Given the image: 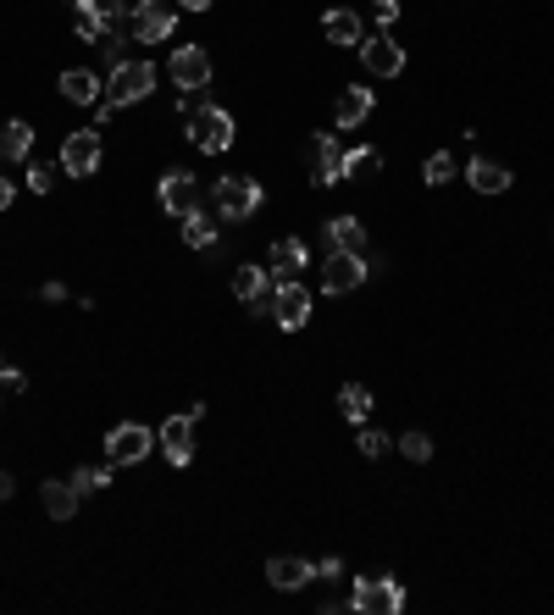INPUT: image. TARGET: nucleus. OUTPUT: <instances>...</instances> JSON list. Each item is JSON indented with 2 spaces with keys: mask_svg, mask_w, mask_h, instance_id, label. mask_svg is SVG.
I'll use <instances>...</instances> for the list:
<instances>
[{
  "mask_svg": "<svg viewBox=\"0 0 554 615\" xmlns=\"http://www.w3.org/2000/svg\"><path fill=\"white\" fill-rule=\"evenodd\" d=\"M466 178H471V189H477V194H505V189H510V172L499 167V161H488V156L471 161Z\"/></svg>",
  "mask_w": 554,
  "mask_h": 615,
  "instance_id": "22",
  "label": "nucleus"
},
{
  "mask_svg": "<svg viewBox=\"0 0 554 615\" xmlns=\"http://www.w3.org/2000/svg\"><path fill=\"white\" fill-rule=\"evenodd\" d=\"M422 178L433 183V189H438V183H449V178H455V156H449V150H438V156H427Z\"/></svg>",
  "mask_w": 554,
  "mask_h": 615,
  "instance_id": "30",
  "label": "nucleus"
},
{
  "mask_svg": "<svg viewBox=\"0 0 554 615\" xmlns=\"http://www.w3.org/2000/svg\"><path fill=\"white\" fill-rule=\"evenodd\" d=\"M95 167H100V128L67 133V145H61V172H67V178H89Z\"/></svg>",
  "mask_w": 554,
  "mask_h": 615,
  "instance_id": "8",
  "label": "nucleus"
},
{
  "mask_svg": "<svg viewBox=\"0 0 554 615\" xmlns=\"http://www.w3.org/2000/svg\"><path fill=\"white\" fill-rule=\"evenodd\" d=\"M272 316H277V327H283V333H300V327L311 322V289H300V283H277Z\"/></svg>",
  "mask_w": 554,
  "mask_h": 615,
  "instance_id": "9",
  "label": "nucleus"
},
{
  "mask_svg": "<svg viewBox=\"0 0 554 615\" xmlns=\"http://www.w3.org/2000/svg\"><path fill=\"white\" fill-rule=\"evenodd\" d=\"M211 205H217L222 222H244V217L261 211V183H255V178H217Z\"/></svg>",
  "mask_w": 554,
  "mask_h": 615,
  "instance_id": "2",
  "label": "nucleus"
},
{
  "mask_svg": "<svg viewBox=\"0 0 554 615\" xmlns=\"http://www.w3.org/2000/svg\"><path fill=\"white\" fill-rule=\"evenodd\" d=\"M355 444H361V455H366V460H377L388 444H394V438H388V433H377V427H366V422H361V438H355Z\"/></svg>",
  "mask_w": 554,
  "mask_h": 615,
  "instance_id": "31",
  "label": "nucleus"
},
{
  "mask_svg": "<svg viewBox=\"0 0 554 615\" xmlns=\"http://www.w3.org/2000/svg\"><path fill=\"white\" fill-rule=\"evenodd\" d=\"M12 488H17V483H12V471H0V499H12Z\"/></svg>",
  "mask_w": 554,
  "mask_h": 615,
  "instance_id": "37",
  "label": "nucleus"
},
{
  "mask_svg": "<svg viewBox=\"0 0 554 615\" xmlns=\"http://www.w3.org/2000/svg\"><path fill=\"white\" fill-rule=\"evenodd\" d=\"M28 150H34V128H28V122H6V128H0V156L23 161Z\"/></svg>",
  "mask_w": 554,
  "mask_h": 615,
  "instance_id": "25",
  "label": "nucleus"
},
{
  "mask_svg": "<svg viewBox=\"0 0 554 615\" xmlns=\"http://www.w3.org/2000/svg\"><path fill=\"white\" fill-rule=\"evenodd\" d=\"M6 205H12V183L0 178V211H6Z\"/></svg>",
  "mask_w": 554,
  "mask_h": 615,
  "instance_id": "39",
  "label": "nucleus"
},
{
  "mask_svg": "<svg viewBox=\"0 0 554 615\" xmlns=\"http://www.w3.org/2000/svg\"><path fill=\"white\" fill-rule=\"evenodd\" d=\"M350 604L361 615H399V610H405V588H399L394 577H361Z\"/></svg>",
  "mask_w": 554,
  "mask_h": 615,
  "instance_id": "6",
  "label": "nucleus"
},
{
  "mask_svg": "<svg viewBox=\"0 0 554 615\" xmlns=\"http://www.w3.org/2000/svg\"><path fill=\"white\" fill-rule=\"evenodd\" d=\"M45 510H50L56 521H67V516L78 510V488H73V483H45Z\"/></svg>",
  "mask_w": 554,
  "mask_h": 615,
  "instance_id": "28",
  "label": "nucleus"
},
{
  "mask_svg": "<svg viewBox=\"0 0 554 615\" xmlns=\"http://www.w3.org/2000/svg\"><path fill=\"white\" fill-rule=\"evenodd\" d=\"M327 244H333V250H344V255H361V261H366V222H355V217L327 222Z\"/></svg>",
  "mask_w": 554,
  "mask_h": 615,
  "instance_id": "19",
  "label": "nucleus"
},
{
  "mask_svg": "<svg viewBox=\"0 0 554 615\" xmlns=\"http://www.w3.org/2000/svg\"><path fill=\"white\" fill-rule=\"evenodd\" d=\"M156 444H161V455H167L172 466H189L194 460V422L189 416H167L161 433H156Z\"/></svg>",
  "mask_w": 554,
  "mask_h": 615,
  "instance_id": "15",
  "label": "nucleus"
},
{
  "mask_svg": "<svg viewBox=\"0 0 554 615\" xmlns=\"http://www.w3.org/2000/svg\"><path fill=\"white\" fill-rule=\"evenodd\" d=\"M377 172H383V156H377V150H344V178H377Z\"/></svg>",
  "mask_w": 554,
  "mask_h": 615,
  "instance_id": "27",
  "label": "nucleus"
},
{
  "mask_svg": "<svg viewBox=\"0 0 554 615\" xmlns=\"http://www.w3.org/2000/svg\"><path fill=\"white\" fill-rule=\"evenodd\" d=\"M50 183H56V167H34V172H28V189H39V194H45Z\"/></svg>",
  "mask_w": 554,
  "mask_h": 615,
  "instance_id": "33",
  "label": "nucleus"
},
{
  "mask_svg": "<svg viewBox=\"0 0 554 615\" xmlns=\"http://www.w3.org/2000/svg\"><path fill=\"white\" fill-rule=\"evenodd\" d=\"M322 34L333 39V45H350V50L366 39V34H361V17H355L350 6H338V12H327V17H322Z\"/></svg>",
  "mask_w": 554,
  "mask_h": 615,
  "instance_id": "20",
  "label": "nucleus"
},
{
  "mask_svg": "<svg viewBox=\"0 0 554 615\" xmlns=\"http://www.w3.org/2000/svg\"><path fill=\"white\" fill-rule=\"evenodd\" d=\"M305 261H311L305 239H277V244H272V278H277V283H300Z\"/></svg>",
  "mask_w": 554,
  "mask_h": 615,
  "instance_id": "17",
  "label": "nucleus"
},
{
  "mask_svg": "<svg viewBox=\"0 0 554 615\" xmlns=\"http://www.w3.org/2000/svg\"><path fill=\"white\" fill-rule=\"evenodd\" d=\"M189 139H194V150H205V156H222V150L233 145V111L194 106L189 111Z\"/></svg>",
  "mask_w": 554,
  "mask_h": 615,
  "instance_id": "1",
  "label": "nucleus"
},
{
  "mask_svg": "<svg viewBox=\"0 0 554 615\" xmlns=\"http://www.w3.org/2000/svg\"><path fill=\"white\" fill-rule=\"evenodd\" d=\"M0 366H6V361H0Z\"/></svg>",
  "mask_w": 554,
  "mask_h": 615,
  "instance_id": "41",
  "label": "nucleus"
},
{
  "mask_svg": "<svg viewBox=\"0 0 554 615\" xmlns=\"http://www.w3.org/2000/svg\"><path fill=\"white\" fill-rule=\"evenodd\" d=\"M266 283H272L266 266H233V294H239L244 305H261L266 300Z\"/></svg>",
  "mask_w": 554,
  "mask_h": 615,
  "instance_id": "23",
  "label": "nucleus"
},
{
  "mask_svg": "<svg viewBox=\"0 0 554 615\" xmlns=\"http://www.w3.org/2000/svg\"><path fill=\"white\" fill-rule=\"evenodd\" d=\"M311 183H322V189L344 183V150L333 145V133H316L311 139Z\"/></svg>",
  "mask_w": 554,
  "mask_h": 615,
  "instance_id": "14",
  "label": "nucleus"
},
{
  "mask_svg": "<svg viewBox=\"0 0 554 615\" xmlns=\"http://www.w3.org/2000/svg\"><path fill=\"white\" fill-rule=\"evenodd\" d=\"M399 449H405V460H433V438H427V433H405V438H399Z\"/></svg>",
  "mask_w": 554,
  "mask_h": 615,
  "instance_id": "32",
  "label": "nucleus"
},
{
  "mask_svg": "<svg viewBox=\"0 0 554 615\" xmlns=\"http://www.w3.org/2000/svg\"><path fill=\"white\" fill-rule=\"evenodd\" d=\"M372 106H377L372 89H338V100H333V122H338V128H361V122L372 117Z\"/></svg>",
  "mask_w": 554,
  "mask_h": 615,
  "instance_id": "18",
  "label": "nucleus"
},
{
  "mask_svg": "<svg viewBox=\"0 0 554 615\" xmlns=\"http://www.w3.org/2000/svg\"><path fill=\"white\" fill-rule=\"evenodd\" d=\"M73 488H78V499H84V494H100V488H111V471H106V466H78V471H73Z\"/></svg>",
  "mask_w": 554,
  "mask_h": 615,
  "instance_id": "29",
  "label": "nucleus"
},
{
  "mask_svg": "<svg viewBox=\"0 0 554 615\" xmlns=\"http://www.w3.org/2000/svg\"><path fill=\"white\" fill-rule=\"evenodd\" d=\"M361 283H366V261H361V255H344V250L327 255V266H322V294H355Z\"/></svg>",
  "mask_w": 554,
  "mask_h": 615,
  "instance_id": "10",
  "label": "nucleus"
},
{
  "mask_svg": "<svg viewBox=\"0 0 554 615\" xmlns=\"http://www.w3.org/2000/svg\"><path fill=\"white\" fill-rule=\"evenodd\" d=\"M311 577H316V566H311V560H300V555H272V560H266V582L283 588V593L305 588Z\"/></svg>",
  "mask_w": 554,
  "mask_h": 615,
  "instance_id": "16",
  "label": "nucleus"
},
{
  "mask_svg": "<svg viewBox=\"0 0 554 615\" xmlns=\"http://www.w3.org/2000/svg\"><path fill=\"white\" fill-rule=\"evenodd\" d=\"M183 244H189V250H211V244H217V222L189 211V217H183Z\"/></svg>",
  "mask_w": 554,
  "mask_h": 615,
  "instance_id": "26",
  "label": "nucleus"
},
{
  "mask_svg": "<svg viewBox=\"0 0 554 615\" xmlns=\"http://www.w3.org/2000/svg\"><path fill=\"white\" fill-rule=\"evenodd\" d=\"M0 388H12V394H23V388H28V377H23V372H12V366H0Z\"/></svg>",
  "mask_w": 554,
  "mask_h": 615,
  "instance_id": "34",
  "label": "nucleus"
},
{
  "mask_svg": "<svg viewBox=\"0 0 554 615\" xmlns=\"http://www.w3.org/2000/svg\"><path fill=\"white\" fill-rule=\"evenodd\" d=\"M161 205H167L172 217H189V211H200V183H194L183 167L161 172Z\"/></svg>",
  "mask_w": 554,
  "mask_h": 615,
  "instance_id": "13",
  "label": "nucleus"
},
{
  "mask_svg": "<svg viewBox=\"0 0 554 615\" xmlns=\"http://www.w3.org/2000/svg\"><path fill=\"white\" fill-rule=\"evenodd\" d=\"M156 89V67L150 61H117L106 78V100L111 106H133V100H145Z\"/></svg>",
  "mask_w": 554,
  "mask_h": 615,
  "instance_id": "3",
  "label": "nucleus"
},
{
  "mask_svg": "<svg viewBox=\"0 0 554 615\" xmlns=\"http://www.w3.org/2000/svg\"><path fill=\"white\" fill-rule=\"evenodd\" d=\"M172 78H178V89L200 95V89L211 84V56H205L200 45H178L172 50Z\"/></svg>",
  "mask_w": 554,
  "mask_h": 615,
  "instance_id": "12",
  "label": "nucleus"
},
{
  "mask_svg": "<svg viewBox=\"0 0 554 615\" xmlns=\"http://www.w3.org/2000/svg\"><path fill=\"white\" fill-rule=\"evenodd\" d=\"M355 50L366 56V73H377V78H399V73H405V45H394L388 34H366Z\"/></svg>",
  "mask_w": 554,
  "mask_h": 615,
  "instance_id": "11",
  "label": "nucleus"
},
{
  "mask_svg": "<svg viewBox=\"0 0 554 615\" xmlns=\"http://www.w3.org/2000/svg\"><path fill=\"white\" fill-rule=\"evenodd\" d=\"M117 111H122V106H111V100H95V122H100V128H106V122L117 117Z\"/></svg>",
  "mask_w": 554,
  "mask_h": 615,
  "instance_id": "36",
  "label": "nucleus"
},
{
  "mask_svg": "<svg viewBox=\"0 0 554 615\" xmlns=\"http://www.w3.org/2000/svg\"><path fill=\"white\" fill-rule=\"evenodd\" d=\"M61 95L73 100V106H95V100H100V78L89 73V67H67V73H61Z\"/></svg>",
  "mask_w": 554,
  "mask_h": 615,
  "instance_id": "21",
  "label": "nucleus"
},
{
  "mask_svg": "<svg viewBox=\"0 0 554 615\" xmlns=\"http://www.w3.org/2000/svg\"><path fill=\"white\" fill-rule=\"evenodd\" d=\"M372 17H377V23H394V17H399V0H372Z\"/></svg>",
  "mask_w": 554,
  "mask_h": 615,
  "instance_id": "35",
  "label": "nucleus"
},
{
  "mask_svg": "<svg viewBox=\"0 0 554 615\" xmlns=\"http://www.w3.org/2000/svg\"><path fill=\"white\" fill-rule=\"evenodd\" d=\"M178 6H189V12H211V0H178Z\"/></svg>",
  "mask_w": 554,
  "mask_h": 615,
  "instance_id": "38",
  "label": "nucleus"
},
{
  "mask_svg": "<svg viewBox=\"0 0 554 615\" xmlns=\"http://www.w3.org/2000/svg\"><path fill=\"white\" fill-rule=\"evenodd\" d=\"M122 23V6L117 0H78L73 6V28L78 39H89V45H100V39H111Z\"/></svg>",
  "mask_w": 554,
  "mask_h": 615,
  "instance_id": "5",
  "label": "nucleus"
},
{
  "mask_svg": "<svg viewBox=\"0 0 554 615\" xmlns=\"http://www.w3.org/2000/svg\"><path fill=\"white\" fill-rule=\"evenodd\" d=\"M73 6H78V0H73Z\"/></svg>",
  "mask_w": 554,
  "mask_h": 615,
  "instance_id": "40",
  "label": "nucleus"
},
{
  "mask_svg": "<svg viewBox=\"0 0 554 615\" xmlns=\"http://www.w3.org/2000/svg\"><path fill=\"white\" fill-rule=\"evenodd\" d=\"M372 405H377V399H372V388H366V383H344V388H338V410H344L350 422H366Z\"/></svg>",
  "mask_w": 554,
  "mask_h": 615,
  "instance_id": "24",
  "label": "nucleus"
},
{
  "mask_svg": "<svg viewBox=\"0 0 554 615\" xmlns=\"http://www.w3.org/2000/svg\"><path fill=\"white\" fill-rule=\"evenodd\" d=\"M150 444H156V433H150V427H139V422H122V427H111V438H106V455H111V466H139V460L150 455Z\"/></svg>",
  "mask_w": 554,
  "mask_h": 615,
  "instance_id": "7",
  "label": "nucleus"
},
{
  "mask_svg": "<svg viewBox=\"0 0 554 615\" xmlns=\"http://www.w3.org/2000/svg\"><path fill=\"white\" fill-rule=\"evenodd\" d=\"M172 23H178L172 0H139V6L128 12V34L139 39V45H161V39L172 34Z\"/></svg>",
  "mask_w": 554,
  "mask_h": 615,
  "instance_id": "4",
  "label": "nucleus"
}]
</instances>
